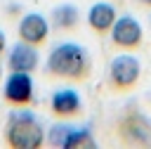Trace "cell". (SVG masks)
<instances>
[{
	"label": "cell",
	"instance_id": "6da1fadb",
	"mask_svg": "<svg viewBox=\"0 0 151 149\" xmlns=\"http://www.w3.org/2000/svg\"><path fill=\"white\" fill-rule=\"evenodd\" d=\"M47 73L52 78L71 80V83H85L92 73V59L85 47L76 43H61L52 47L47 57Z\"/></svg>",
	"mask_w": 151,
	"mask_h": 149
},
{
	"label": "cell",
	"instance_id": "7a4b0ae2",
	"mask_svg": "<svg viewBox=\"0 0 151 149\" xmlns=\"http://www.w3.org/2000/svg\"><path fill=\"white\" fill-rule=\"evenodd\" d=\"M45 130L31 111H14L5 123V144L9 149H40Z\"/></svg>",
	"mask_w": 151,
	"mask_h": 149
},
{
	"label": "cell",
	"instance_id": "3957f363",
	"mask_svg": "<svg viewBox=\"0 0 151 149\" xmlns=\"http://www.w3.org/2000/svg\"><path fill=\"white\" fill-rule=\"evenodd\" d=\"M113 130H116V137L120 144L151 149V118H146L137 109H130L123 116H118Z\"/></svg>",
	"mask_w": 151,
	"mask_h": 149
},
{
	"label": "cell",
	"instance_id": "277c9868",
	"mask_svg": "<svg viewBox=\"0 0 151 149\" xmlns=\"http://www.w3.org/2000/svg\"><path fill=\"white\" fill-rule=\"evenodd\" d=\"M139 61L132 54H118L111 59L109 66V85L116 92H127L139 83Z\"/></svg>",
	"mask_w": 151,
	"mask_h": 149
},
{
	"label": "cell",
	"instance_id": "5b68a950",
	"mask_svg": "<svg viewBox=\"0 0 151 149\" xmlns=\"http://www.w3.org/2000/svg\"><path fill=\"white\" fill-rule=\"evenodd\" d=\"M2 97L12 106H28L33 102V78L26 71H12L2 85Z\"/></svg>",
	"mask_w": 151,
	"mask_h": 149
},
{
	"label": "cell",
	"instance_id": "8992f818",
	"mask_svg": "<svg viewBox=\"0 0 151 149\" xmlns=\"http://www.w3.org/2000/svg\"><path fill=\"white\" fill-rule=\"evenodd\" d=\"M17 33H19V40H24V43H28V45H33V47H40V45L47 43L50 24H47V19H45L42 14L28 12V14H24V19L19 21Z\"/></svg>",
	"mask_w": 151,
	"mask_h": 149
},
{
	"label": "cell",
	"instance_id": "52a82bcc",
	"mask_svg": "<svg viewBox=\"0 0 151 149\" xmlns=\"http://www.w3.org/2000/svg\"><path fill=\"white\" fill-rule=\"evenodd\" d=\"M111 43L116 47H125V50H134L142 45V26L137 19L132 17H120L113 21L111 26Z\"/></svg>",
	"mask_w": 151,
	"mask_h": 149
},
{
	"label": "cell",
	"instance_id": "ba28073f",
	"mask_svg": "<svg viewBox=\"0 0 151 149\" xmlns=\"http://www.w3.org/2000/svg\"><path fill=\"white\" fill-rule=\"evenodd\" d=\"M50 111L57 116V118H78L83 114V102H80V95L76 90H57L50 99Z\"/></svg>",
	"mask_w": 151,
	"mask_h": 149
},
{
	"label": "cell",
	"instance_id": "9c48e42d",
	"mask_svg": "<svg viewBox=\"0 0 151 149\" xmlns=\"http://www.w3.org/2000/svg\"><path fill=\"white\" fill-rule=\"evenodd\" d=\"M38 61H40V57H38V47H33V45H28V43H17L12 50H9V54H7V66H9V71H26V73H31V71H35L38 69Z\"/></svg>",
	"mask_w": 151,
	"mask_h": 149
},
{
	"label": "cell",
	"instance_id": "30bf717a",
	"mask_svg": "<svg viewBox=\"0 0 151 149\" xmlns=\"http://www.w3.org/2000/svg\"><path fill=\"white\" fill-rule=\"evenodd\" d=\"M113 21H116V7L109 5V2H97V5H92L90 12H87V24H90V28H92L94 33H106V31H111Z\"/></svg>",
	"mask_w": 151,
	"mask_h": 149
},
{
	"label": "cell",
	"instance_id": "8fae6325",
	"mask_svg": "<svg viewBox=\"0 0 151 149\" xmlns=\"http://www.w3.org/2000/svg\"><path fill=\"white\" fill-rule=\"evenodd\" d=\"M52 21L59 31H71L78 26V7H73L71 2H64V5H57L52 9Z\"/></svg>",
	"mask_w": 151,
	"mask_h": 149
},
{
	"label": "cell",
	"instance_id": "7c38bea8",
	"mask_svg": "<svg viewBox=\"0 0 151 149\" xmlns=\"http://www.w3.org/2000/svg\"><path fill=\"white\" fill-rule=\"evenodd\" d=\"M97 142L87 128H68L61 149H94Z\"/></svg>",
	"mask_w": 151,
	"mask_h": 149
},
{
	"label": "cell",
	"instance_id": "4fadbf2b",
	"mask_svg": "<svg viewBox=\"0 0 151 149\" xmlns=\"http://www.w3.org/2000/svg\"><path fill=\"white\" fill-rule=\"evenodd\" d=\"M5 45H7V40H5V33L0 31V57H2V52H5Z\"/></svg>",
	"mask_w": 151,
	"mask_h": 149
},
{
	"label": "cell",
	"instance_id": "5bb4252c",
	"mask_svg": "<svg viewBox=\"0 0 151 149\" xmlns=\"http://www.w3.org/2000/svg\"><path fill=\"white\" fill-rule=\"evenodd\" d=\"M0 78H2V57H0Z\"/></svg>",
	"mask_w": 151,
	"mask_h": 149
},
{
	"label": "cell",
	"instance_id": "9a60e30c",
	"mask_svg": "<svg viewBox=\"0 0 151 149\" xmlns=\"http://www.w3.org/2000/svg\"><path fill=\"white\" fill-rule=\"evenodd\" d=\"M142 2H144V5H151V0H142Z\"/></svg>",
	"mask_w": 151,
	"mask_h": 149
}]
</instances>
